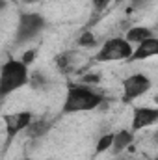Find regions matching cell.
Segmentation results:
<instances>
[{"label":"cell","instance_id":"obj_1","mask_svg":"<svg viewBox=\"0 0 158 160\" xmlns=\"http://www.w3.org/2000/svg\"><path fill=\"white\" fill-rule=\"evenodd\" d=\"M104 104V95L95 91L87 84H69L67 93L62 104V114H78V112H89Z\"/></svg>","mask_w":158,"mask_h":160},{"label":"cell","instance_id":"obj_2","mask_svg":"<svg viewBox=\"0 0 158 160\" xmlns=\"http://www.w3.org/2000/svg\"><path fill=\"white\" fill-rule=\"evenodd\" d=\"M28 80H30L28 65L22 60L9 58L2 65V73H0V95L2 97L11 95L13 91H17L22 86H26Z\"/></svg>","mask_w":158,"mask_h":160},{"label":"cell","instance_id":"obj_3","mask_svg":"<svg viewBox=\"0 0 158 160\" xmlns=\"http://www.w3.org/2000/svg\"><path fill=\"white\" fill-rule=\"evenodd\" d=\"M134 52V45L128 43L125 38H110L106 39L101 48L97 50V54L93 56V62L99 63H106V62H128L130 56Z\"/></svg>","mask_w":158,"mask_h":160},{"label":"cell","instance_id":"obj_4","mask_svg":"<svg viewBox=\"0 0 158 160\" xmlns=\"http://www.w3.org/2000/svg\"><path fill=\"white\" fill-rule=\"evenodd\" d=\"M45 17L41 13H21L19 15V21H17V28H15V38L13 43L15 47H21L24 43H30L34 38H37L43 28H45Z\"/></svg>","mask_w":158,"mask_h":160},{"label":"cell","instance_id":"obj_5","mask_svg":"<svg viewBox=\"0 0 158 160\" xmlns=\"http://www.w3.org/2000/svg\"><path fill=\"white\" fill-rule=\"evenodd\" d=\"M2 119H4V127H6V143H4V149H7V145L21 132H26V128L34 121V114H32V110H21V112H13V114H4Z\"/></svg>","mask_w":158,"mask_h":160},{"label":"cell","instance_id":"obj_6","mask_svg":"<svg viewBox=\"0 0 158 160\" xmlns=\"http://www.w3.org/2000/svg\"><path fill=\"white\" fill-rule=\"evenodd\" d=\"M153 86V80L149 78L147 75L143 73H134L130 77L121 82V88H123V102L128 104L132 101H136L138 97H141L143 93H147Z\"/></svg>","mask_w":158,"mask_h":160},{"label":"cell","instance_id":"obj_7","mask_svg":"<svg viewBox=\"0 0 158 160\" xmlns=\"http://www.w3.org/2000/svg\"><path fill=\"white\" fill-rule=\"evenodd\" d=\"M155 123H158V108H155V106H138L132 112L130 130L138 132V130H143V128H147Z\"/></svg>","mask_w":158,"mask_h":160},{"label":"cell","instance_id":"obj_8","mask_svg":"<svg viewBox=\"0 0 158 160\" xmlns=\"http://www.w3.org/2000/svg\"><path fill=\"white\" fill-rule=\"evenodd\" d=\"M158 56V38H149L143 43H140L138 47H134V52L128 60V63L132 62H143V60H149V58H156Z\"/></svg>","mask_w":158,"mask_h":160},{"label":"cell","instance_id":"obj_9","mask_svg":"<svg viewBox=\"0 0 158 160\" xmlns=\"http://www.w3.org/2000/svg\"><path fill=\"white\" fill-rule=\"evenodd\" d=\"M52 128V121L48 119H34L30 123V127L26 128V136L30 140H39V138H45Z\"/></svg>","mask_w":158,"mask_h":160},{"label":"cell","instance_id":"obj_10","mask_svg":"<svg viewBox=\"0 0 158 160\" xmlns=\"http://www.w3.org/2000/svg\"><path fill=\"white\" fill-rule=\"evenodd\" d=\"M132 142H134V132L130 128H121V130H117L116 136H114V145H112L114 155L123 153L126 147L132 145Z\"/></svg>","mask_w":158,"mask_h":160},{"label":"cell","instance_id":"obj_11","mask_svg":"<svg viewBox=\"0 0 158 160\" xmlns=\"http://www.w3.org/2000/svg\"><path fill=\"white\" fill-rule=\"evenodd\" d=\"M149 38H153V30L147 28V26H132L125 34V39L128 43H132V45H136V47L140 43H143L145 39H149Z\"/></svg>","mask_w":158,"mask_h":160},{"label":"cell","instance_id":"obj_12","mask_svg":"<svg viewBox=\"0 0 158 160\" xmlns=\"http://www.w3.org/2000/svg\"><path fill=\"white\" fill-rule=\"evenodd\" d=\"M28 86L32 91H41V89H47L48 86V77L41 71H32L30 73V80H28Z\"/></svg>","mask_w":158,"mask_h":160},{"label":"cell","instance_id":"obj_13","mask_svg":"<svg viewBox=\"0 0 158 160\" xmlns=\"http://www.w3.org/2000/svg\"><path fill=\"white\" fill-rule=\"evenodd\" d=\"M114 136H116V132H106V134H102V136L97 140L95 153H97V155H102L104 151L112 149V145H114Z\"/></svg>","mask_w":158,"mask_h":160},{"label":"cell","instance_id":"obj_14","mask_svg":"<svg viewBox=\"0 0 158 160\" xmlns=\"http://www.w3.org/2000/svg\"><path fill=\"white\" fill-rule=\"evenodd\" d=\"M71 52H63V54H60V56H56V67L60 69V71H65L69 65H71Z\"/></svg>","mask_w":158,"mask_h":160},{"label":"cell","instance_id":"obj_15","mask_svg":"<svg viewBox=\"0 0 158 160\" xmlns=\"http://www.w3.org/2000/svg\"><path fill=\"white\" fill-rule=\"evenodd\" d=\"M78 45L84 47V48H91V47L97 45V39H95V36H93L91 32H84V34L78 38Z\"/></svg>","mask_w":158,"mask_h":160},{"label":"cell","instance_id":"obj_16","mask_svg":"<svg viewBox=\"0 0 158 160\" xmlns=\"http://www.w3.org/2000/svg\"><path fill=\"white\" fill-rule=\"evenodd\" d=\"M80 80H82V84L93 86V84H99V82H101V77H99V75H95V73H87V75H84Z\"/></svg>","mask_w":158,"mask_h":160},{"label":"cell","instance_id":"obj_17","mask_svg":"<svg viewBox=\"0 0 158 160\" xmlns=\"http://www.w3.org/2000/svg\"><path fill=\"white\" fill-rule=\"evenodd\" d=\"M34 58H36V48H34V50H26V52H24V56H22L21 60H22L26 65H30V63L34 62Z\"/></svg>","mask_w":158,"mask_h":160},{"label":"cell","instance_id":"obj_18","mask_svg":"<svg viewBox=\"0 0 158 160\" xmlns=\"http://www.w3.org/2000/svg\"><path fill=\"white\" fill-rule=\"evenodd\" d=\"M91 2H93V6H95V9H97V11H102V9H104L112 0H91Z\"/></svg>","mask_w":158,"mask_h":160},{"label":"cell","instance_id":"obj_19","mask_svg":"<svg viewBox=\"0 0 158 160\" xmlns=\"http://www.w3.org/2000/svg\"><path fill=\"white\" fill-rule=\"evenodd\" d=\"M149 0H132V8H140V6H145Z\"/></svg>","mask_w":158,"mask_h":160},{"label":"cell","instance_id":"obj_20","mask_svg":"<svg viewBox=\"0 0 158 160\" xmlns=\"http://www.w3.org/2000/svg\"><path fill=\"white\" fill-rule=\"evenodd\" d=\"M37 2H43V0H22V4H26V6H28V4H30V6H32V4H37Z\"/></svg>","mask_w":158,"mask_h":160},{"label":"cell","instance_id":"obj_21","mask_svg":"<svg viewBox=\"0 0 158 160\" xmlns=\"http://www.w3.org/2000/svg\"><path fill=\"white\" fill-rule=\"evenodd\" d=\"M155 143L158 145V130H156V134H155Z\"/></svg>","mask_w":158,"mask_h":160},{"label":"cell","instance_id":"obj_22","mask_svg":"<svg viewBox=\"0 0 158 160\" xmlns=\"http://www.w3.org/2000/svg\"><path fill=\"white\" fill-rule=\"evenodd\" d=\"M153 160H158V157H155V158H153Z\"/></svg>","mask_w":158,"mask_h":160},{"label":"cell","instance_id":"obj_23","mask_svg":"<svg viewBox=\"0 0 158 160\" xmlns=\"http://www.w3.org/2000/svg\"><path fill=\"white\" fill-rule=\"evenodd\" d=\"M22 160H32V158H22Z\"/></svg>","mask_w":158,"mask_h":160}]
</instances>
